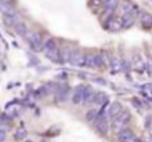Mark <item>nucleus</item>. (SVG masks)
I'll return each mask as SVG.
<instances>
[{
    "label": "nucleus",
    "mask_w": 152,
    "mask_h": 142,
    "mask_svg": "<svg viewBox=\"0 0 152 142\" xmlns=\"http://www.w3.org/2000/svg\"><path fill=\"white\" fill-rule=\"evenodd\" d=\"M97 117H99L97 110H91V112H88V114H87V118H88L89 121H95Z\"/></svg>",
    "instance_id": "nucleus-21"
},
{
    "label": "nucleus",
    "mask_w": 152,
    "mask_h": 142,
    "mask_svg": "<svg viewBox=\"0 0 152 142\" xmlns=\"http://www.w3.org/2000/svg\"><path fill=\"white\" fill-rule=\"evenodd\" d=\"M26 142H34V141H31V140H29V141H26Z\"/></svg>",
    "instance_id": "nucleus-27"
},
{
    "label": "nucleus",
    "mask_w": 152,
    "mask_h": 142,
    "mask_svg": "<svg viewBox=\"0 0 152 142\" xmlns=\"http://www.w3.org/2000/svg\"><path fill=\"white\" fill-rule=\"evenodd\" d=\"M86 89H87V86H84V85H79V86L75 88L74 94H72V101H74L75 104H83L84 102Z\"/></svg>",
    "instance_id": "nucleus-5"
},
{
    "label": "nucleus",
    "mask_w": 152,
    "mask_h": 142,
    "mask_svg": "<svg viewBox=\"0 0 152 142\" xmlns=\"http://www.w3.org/2000/svg\"><path fill=\"white\" fill-rule=\"evenodd\" d=\"M105 65V57L103 55H96V66L100 68V66Z\"/></svg>",
    "instance_id": "nucleus-20"
},
{
    "label": "nucleus",
    "mask_w": 152,
    "mask_h": 142,
    "mask_svg": "<svg viewBox=\"0 0 152 142\" xmlns=\"http://www.w3.org/2000/svg\"><path fill=\"white\" fill-rule=\"evenodd\" d=\"M68 88L67 86H59L58 92H56V96H58V101H66L67 97H68Z\"/></svg>",
    "instance_id": "nucleus-12"
},
{
    "label": "nucleus",
    "mask_w": 152,
    "mask_h": 142,
    "mask_svg": "<svg viewBox=\"0 0 152 142\" xmlns=\"http://www.w3.org/2000/svg\"><path fill=\"white\" fill-rule=\"evenodd\" d=\"M15 31H16V33H18L19 36H26V35L28 33V28H27V25L24 23H18L16 24Z\"/></svg>",
    "instance_id": "nucleus-15"
},
{
    "label": "nucleus",
    "mask_w": 152,
    "mask_h": 142,
    "mask_svg": "<svg viewBox=\"0 0 152 142\" xmlns=\"http://www.w3.org/2000/svg\"><path fill=\"white\" fill-rule=\"evenodd\" d=\"M121 112H123V106H121V104L120 102H113L112 105H111V108H108V116H110L111 118H115V117H118Z\"/></svg>",
    "instance_id": "nucleus-8"
},
{
    "label": "nucleus",
    "mask_w": 152,
    "mask_h": 142,
    "mask_svg": "<svg viewBox=\"0 0 152 142\" xmlns=\"http://www.w3.org/2000/svg\"><path fill=\"white\" fill-rule=\"evenodd\" d=\"M94 125L96 126V129L99 130L102 134H107V132H108V121H107V117H105L104 114L100 113L99 117L94 121Z\"/></svg>",
    "instance_id": "nucleus-4"
},
{
    "label": "nucleus",
    "mask_w": 152,
    "mask_h": 142,
    "mask_svg": "<svg viewBox=\"0 0 152 142\" xmlns=\"http://www.w3.org/2000/svg\"><path fill=\"white\" fill-rule=\"evenodd\" d=\"M71 57H72V50L69 49V48H63V49L60 50V61H63V63H69Z\"/></svg>",
    "instance_id": "nucleus-11"
},
{
    "label": "nucleus",
    "mask_w": 152,
    "mask_h": 142,
    "mask_svg": "<svg viewBox=\"0 0 152 142\" xmlns=\"http://www.w3.org/2000/svg\"><path fill=\"white\" fill-rule=\"evenodd\" d=\"M4 141H5V133L4 130L0 129V142H4Z\"/></svg>",
    "instance_id": "nucleus-25"
},
{
    "label": "nucleus",
    "mask_w": 152,
    "mask_h": 142,
    "mask_svg": "<svg viewBox=\"0 0 152 142\" xmlns=\"http://www.w3.org/2000/svg\"><path fill=\"white\" fill-rule=\"evenodd\" d=\"M3 21L7 27H16V24L19 23L16 15H4L3 16Z\"/></svg>",
    "instance_id": "nucleus-10"
},
{
    "label": "nucleus",
    "mask_w": 152,
    "mask_h": 142,
    "mask_svg": "<svg viewBox=\"0 0 152 142\" xmlns=\"http://www.w3.org/2000/svg\"><path fill=\"white\" fill-rule=\"evenodd\" d=\"M28 41H29V45H31V48L34 50H36V52H39V50L44 49V45L45 43L43 41L42 36H40L39 33H31L28 36Z\"/></svg>",
    "instance_id": "nucleus-3"
},
{
    "label": "nucleus",
    "mask_w": 152,
    "mask_h": 142,
    "mask_svg": "<svg viewBox=\"0 0 152 142\" xmlns=\"http://www.w3.org/2000/svg\"><path fill=\"white\" fill-rule=\"evenodd\" d=\"M108 29L110 31H120L123 28V21L120 19H112V20L108 21Z\"/></svg>",
    "instance_id": "nucleus-9"
},
{
    "label": "nucleus",
    "mask_w": 152,
    "mask_h": 142,
    "mask_svg": "<svg viewBox=\"0 0 152 142\" xmlns=\"http://www.w3.org/2000/svg\"><path fill=\"white\" fill-rule=\"evenodd\" d=\"M132 136H135L134 133H132V130H129V129H124V130H121V132L119 133V141H120V142H124V141L127 140V138L132 137Z\"/></svg>",
    "instance_id": "nucleus-18"
},
{
    "label": "nucleus",
    "mask_w": 152,
    "mask_h": 142,
    "mask_svg": "<svg viewBox=\"0 0 152 142\" xmlns=\"http://www.w3.org/2000/svg\"><path fill=\"white\" fill-rule=\"evenodd\" d=\"M94 1H95V4H99V3L102 1V0H94Z\"/></svg>",
    "instance_id": "nucleus-26"
},
{
    "label": "nucleus",
    "mask_w": 152,
    "mask_h": 142,
    "mask_svg": "<svg viewBox=\"0 0 152 142\" xmlns=\"http://www.w3.org/2000/svg\"><path fill=\"white\" fill-rule=\"evenodd\" d=\"M86 66L88 68L96 66V55H86Z\"/></svg>",
    "instance_id": "nucleus-17"
},
{
    "label": "nucleus",
    "mask_w": 152,
    "mask_h": 142,
    "mask_svg": "<svg viewBox=\"0 0 152 142\" xmlns=\"http://www.w3.org/2000/svg\"><path fill=\"white\" fill-rule=\"evenodd\" d=\"M0 12L4 15H16L12 0H0Z\"/></svg>",
    "instance_id": "nucleus-6"
},
{
    "label": "nucleus",
    "mask_w": 152,
    "mask_h": 142,
    "mask_svg": "<svg viewBox=\"0 0 152 142\" xmlns=\"http://www.w3.org/2000/svg\"><path fill=\"white\" fill-rule=\"evenodd\" d=\"M69 64L74 66H86V55H83V53H80V52L72 53Z\"/></svg>",
    "instance_id": "nucleus-7"
},
{
    "label": "nucleus",
    "mask_w": 152,
    "mask_h": 142,
    "mask_svg": "<svg viewBox=\"0 0 152 142\" xmlns=\"http://www.w3.org/2000/svg\"><path fill=\"white\" fill-rule=\"evenodd\" d=\"M140 19H142L143 25H145V27H151L152 25V15H150V13H145V12L142 13Z\"/></svg>",
    "instance_id": "nucleus-19"
},
{
    "label": "nucleus",
    "mask_w": 152,
    "mask_h": 142,
    "mask_svg": "<svg viewBox=\"0 0 152 142\" xmlns=\"http://www.w3.org/2000/svg\"><path fill=\"white\" fill-rule=\"evenodd\" d=\"M124 142H142V141H140L139 138H136V137H135V136H132V137L127 138V140L124 141Z\"/></svg>",
    "instance_id": "nucleus-24"
},
{
    "label": "nucleus",
    "mask_w": 152,
    "mask_h": 142,
    "mask_svg": "<svg viewBox=\"0 0 152 142\" xmlns=\"http://www.w3.org/2000/svg\"><path fill=\"white\" fill-rule=\"evenodd\" d=\"M129 118H131V116H129V113L127 110H123L118 117H115V118H113V122H112L113 132H116L119 134L121 130L126 129L127 124L129 122Z\"/></svg>",
    "instance_id": "nucleus-1"
},
{
    "label": "nucleus",
    "mask_w": 152,
    "mask_h": 142,
    "mask_svg": "<svg viewBox=\"0 0 152 142\" xmlns=\"http://www.w3.org/2000/svg\"><path fill=\"white\" fill-rule=\"evenodd\" d=\"M107 100H108L107 94H105V93H103V92H99V93H96V94H95V101H94V102L99 104V105H103V104L107 102Z\"/></svg>",
    "instance_id": "nucleus-16"
},
{
    "label": "nucleus",
    "mask_w": 152,
    "mask_h": 142,
    "mask_svg": "<svg viewBox=\"0 0 152 142\" xmlns=\"http://www.w3.org/2000/svg\"><path fill=\"white\" fill-rule=\"evenodd\" d=\"M112 68H113V71L115 72H119L121 69V65H120V61L119 60H113V63H112Z\"/></svg>",
    "instance_id": "nucleus-23"
},
{
    "label": "nucleus",
    "mask_w": 152,
    "mask_h": 142,
    "mask_svg": "<svg viewBox=\"0 0 152 142\" xmlns=\"http://www.w3.org/2000/svg\"><path fill=\"white\" fill-rule=\"evenodd\" d=\"M116 7H118V0H105L104 1V9L107 13H111L112 11H115Z\"/></svg>",
    "instance_id": "nucleus-13"
},
{
    "label": "nucleus",
    "mask_w": 152,
    "mask_h": 142,
    "mask_svg": "<svg viewBox=\"0 0 152 142\" xmlns=\"http://www.w3.org/2000/svg\"><path fill=\"white\" fill-rule=\"evenodd\" d=\"M44 49H45V52H47V57L50 58L51 61H53V63L60 61V50L58 49L56 41L53 39H48L47 41H45Z\"/></svg>",
    "instance_id": "nucleus-2"
},
{
    "label": "nucleus",
    "mask_w": 152,
    "mask_h": 142,
    "mask_svg": "<svg viewBox=\"0 0 152 142\" xmlns=\"http://www.w3.org/2000/svg\"><path fill=\"white\" fill-rule=\"evenodd\" d=\"M121 21H123V27H126V28L131 27L134 24V13H124Z\"/></svg>",
    "instance_id": "nucleus-14"
},
{
    "label": "nucleus",
    "mask_w": 152,
    "mask_h": 142,
    "mask_svg": "<svg viewBox=\"0 0 152 142\" xmlns=\"http://www.w3.org/2000/svg\"><path fill=\"white\" fill-rule=\"evenodd\" d=\"M26 136H27V130L26 129H19L18 132H16V138H19V140L24 138Z\"/></svg>",
    "instance_id": "nucleus-22"
}]
</instances>
